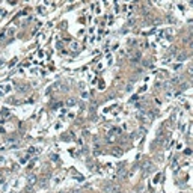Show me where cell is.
<instances>
[{"instance_id":"cell-1","label":"cell","mask_w":193,"mask_h":193,"mask_svg":"<svg viewBox=\"0 0 193 193\" xmlns=\"http://www.w3.org/2000/svg\"><path fill=\"white\" fill-rule=\"evenodd\" d=\"M154 169V164H152L151 162H145L143 163V170H146V172H149V170Z\"/></svg>"},{"instance_id":"cell-2","label":"cell","mask_w":193,"mask_h":193,"mask_svg":"<svg viewBox=\"0 0 193 193\" xmlns=\"http://www.w3.org/2000/svg\"><path fill=\"white\" fill-rule=\"evenodd\" d=\"M139 119H140L142 122H148V121H149V118L146 116L143 112H140V113H139Z\"/></svg>"},{"instance_id":"cell-3","label":"cell","mask_w":193,"mask_h":193,"mask_svg":"<svg viewBox=\"0 0 193 193\" xmlns=\"http://www.w3.org/2000/svg\"><path fill=\"white\" fill-rule=\"evenodd\" d=\"M139 59H140V53H136L134 56H131V62H139Z\"/></svg>"},{"instance_id":"cell-4","label":"cell","mask_w":193,"mask_h":193,"mask_svg":"<svg viewBox=\"0 0 193 193\" xmlns=\"http://www.w3.org/2000/svg\"><path fill=\"white\" fill-rule=\"evenodd\" d=\"M184 59H185V54H184V53H181V54L177 56V60H180V62H183Z\"/></svg>"},{"instance_id":"cell-5","label":"cell","mask_w":193,"mask_h":193,"mask_svg":"<svg viewBox=\"0 0 193 193\" xmlns=\"http://www.w3.org/2000/svg\"><path fill=\"white\" fill-rule=\"evenodd\" d=\"M2 89H3V92H9V91H11V85H9V83H6Z\"/></svg>"},{"instance_id":"cell-6","label":"cell","mask_w":193,"mask_h":193,"mask_svg":"<svg viewBox=\"0 0 193 193\" xmlns=\"http://www.w3.org/2000/svg\"><path fill=\"white\" fill-rule=\"evenodd\" d=\"M74 104H76V100H74V98H69L66 101V106H74Z\"/></svg>"},{"instance_id":"cell-7","label":"cell","mask_w":193,"mask_h":193,"mask_svg":"<svg viewBox=\"0 0 193 193\" xmlns=\"http://www.w3.org/2000/svg\"><path fill=\"white\" fill-rule=\"evenodd\" d=\"M106 62L109 63V65H110V63L113 62V60H112V54H107V56H106Z\"/></svg>"},{"instance_id":"cell-8","label":"cell","mask_w":193,"mask_h":193,"mask_svg":"<svg viewBox=\"0 0 193 193\" xmlns=\"http://www.w3.org/2000/svg\"><path fill=\"white\" fill-rule=\"evenodd\" d=\"M78 47H80L78 42H73V44H71V48H73V50H78Z\"/></svg>"},{"instance_id":"cell-9","label":"cell","mask_w":193,"mask_h":193,"mask_svg":"<svg viewBox=\"0 0 193 193\" xmlns=\"http://www.w3.org/2000/svg\"><path fill=\"white\" fill-rule=\"evenodd\" d=\"M81 98H85V100H88V98H89V95H88V92H86V91L81 92Z\"/></svg>"},{"instance_id":"cell-10","label":"cell","mask_w":193,"mask_h":193,"mask_svg":"<svg viewBox=\"0 0 193 193\" xmlns=\"http://www.w3.org/2000/svg\"><path fill=\"white\" fill-rule=\"evenodd\" d=\"M27 162H29V155H26V157L21 158V163H27Z\"/></svg>"},{"instance_id":"cell-11","label":"cell","mask_w":193,"mask_h":193,"mask_svg":"<svg viewBox=\"0 0 193 193\" xmlns=\"http://www.w3.org/2000/svg\"><path fill=\"white\" fill-rule=\"evenodd\" d=\"M158 180H160V174H158V175H155V177H154V183L157 184V183H158Z\"/></svg>"},{"instance_id":"cell-12","label":"cell","mask_w":193,"mask_h":193,"mask_svg":"<svg viewBox=\"0 0 193 193\" xmlns=\"http://www.w3.org/2000/svg\"><path fill=\"white\" fill-rule=\"evenodd\" d=\"M38 12H39V14H44V8H42V6H39V8H38Z\"/></svg>"},{"instance_id":"cell-13","label":"cell","mask_w":193,"mask_h":193,"mask_svg":"<svg viewBox=\"0 0 193 193\" xmlns=\"http://www.w3.org/2000/svg\"><path fill=\"white\" fill-rule=\"evenodd\" d=\"M103 66H104V65H103V63H98V66H96V69H98V71H100V69H103Z\"/></svg>"}]
</instances>
